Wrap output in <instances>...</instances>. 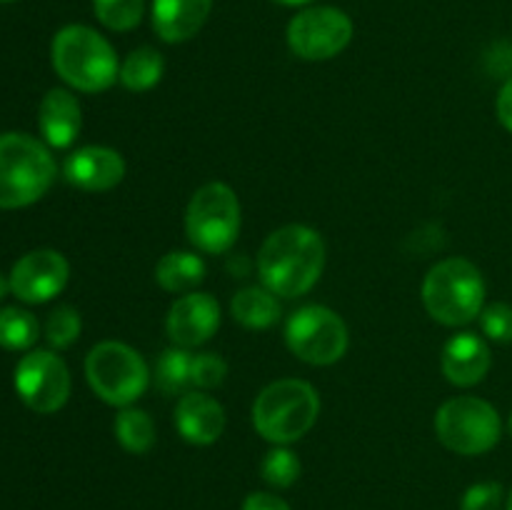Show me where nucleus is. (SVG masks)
<instances>
[{"label":"nucleus","instance_id":"1","mask_svg":"<svg viewBox=\"0 0 512 510\" xmlns=\"http://www.w3.org/2000/svg\"><path fill=\"white\" fill-rule=\"evenodd\" d=\"M325 268V243L308 225H283L265 238L258 275L270 293L300 298L310 293Z\"/></svg>","mask_w":512,"mask_h":510},{"label":"nucleus","instance_id":"2","mask_svg":"<svg viewBox=\"0 0 512 510\" xmlns=\"http://www.w3.org/2000/svg\"><path fill=\"white\" fill-rule=\"evenodd\" d=\"M53 68L80 93H103L118 80L120 65L113 45L88 25H65L50 45Z\"/></svg>","mask_w":512,"mask_h":510},{"label":"nucleus","instance_id":"3","mask_svg":"<svg viewBox=\"0 0 512 510\" xmlns=\"http://www.w3.org/2000/svg\"><path fill=\"white\" fill-rule=\"evenodd\" d=\"M423 303L430 318L450 328L473 323L485 308L483 273L465 258L440 260L423 280Z\"/></svg>","mask_w":512,"mask_h":510},{"label":"nucleus","instance_id":"4","mask_svg":"<svg viewBox=\"0 0 512 510\" xmlns=\"http://www.w3.org/2000/svg\"><path fill=\"white\" fill-rule=\"evenodd\" d=\"M320 413L318 390L298 378H283L260 390L253 403V428L268 443L288 445L303 438Z\"/></svg>","mask_w":512,"mask_h":510},{"label":"nucleus","instance_id":"5","mask_svg":"<svg viewBox=\"0 0 512 510\" xmlns=\"http://www.w3.org/2000/svg\"><path fill=\"white\" fill-rule=\"evenodd\" d=\"M55 160L40 140L25 133L0 135V208L33 205L53 185Z\"/></svg>","mask_w":512,"mask_h":510},{"label":"nucleus","instance_id":"6","mask_svg":"<svg viewBox=\"0 0 512 510\" xmlns=\"http://www.w3.org/2000/svg\"><path fill=\"white\" fill-rule=\"evenodd\" d=\"M85 378L100 400L128 408L148 390L150 370L138 350L118 340H105L85 358Z\"/></svg>","mask_w":512,"mask_h":510},{"label":"nucleus","instance_id":"7","mask_svg":"<svg viewBox=\"0 0 512 510\" xmlns=\"http://www.w3.org/2000/svg\"><path fill=\"white\" fill-rule=\"evenodd\" d=\"M185 233L198 250L220 255L233 248L240 233L238 195L225 183H205L185 210Z\"/></svg>","mask_w":512,"mask_h":510},{"label":"nucleus","instance_id":"8","mask_svg":"<svg viewBox=\"0 0 512 510\" xmlns=\"http://www.w3.org/2000/svg\"><path fill=\"white\" fill-rule=\"evenodd\" d=\"M435 435L458 455H483L500 443L503 423L488 400L458 395L440 405L435 415Z\"/></svg>","mask_w":512,"mask_h":510},{"label":"nucleus","instance_id":"9","mask_svg":"<svg viewBox=\"0 0 512 510\" xmlns=\"http://www.w3.org/2000/svg\"><path fill=\"white\" fill-rule=\"evenodd\" d=\"M290 353L310 365H333L348 350V325L325 305H303L285 325Z\"/></svg>","mask_w":512,"mask_h":510},{"label":"nucleus","instance_id":"10","mask_svg":"<svg viewBox=\"0 0 512 510\" xmlns=\"http://www.w3.org/2000/svg\"><path fill=\"white\" fill-rule=\"evenodd\" d=\"M353 40V20L345 10L313 5L288 23V45L303 60H330L343 53Z\"/></svg>","mask_w":512,"mask_h":510},{"label":"nucleus","instance_id":"11","mask_svg":"<svg viewBox=\"0 0 512 510\" xmlns=\"http://www.w3.org/2000/svg\"><path fill=\"white\" fill-rule=\"evenodd\" d=\"M15 390H18L20 400L35 413H55L68 403V365L50 350H33V353L23 355L15 368Z\"/></svg>","mask_w":512,"mask_h":510},{"label":"nucleus","instance_id":"12","mask_svg":"<svg viewBox=\"0 0 512 510\" xmlns=\"http://www.w3.org/2000/svg\"><path fill=\"white\" fill-rule=\"evenodd\" d=\"M70 278V265L63 253L50 248L30 250L10 270V290L23 303H48L63 293Z\"/></svg>","mask_w":512,"mask_h":510},{"label":"nucleus","instance_id":"13","mask_svg":"<svg viewBox=\"0 0 512 510\" xmlns=\"http://www.w3.org/2000/svg\"><path fill=\"white\" fill-rule=\"evenodd\" d=\"M220 328V305L210 293H185L175 300L165 318V330L178 348H198Z\"/></svg>","mask_w":512,"mask_h":510},{"label":"nucleus","instance_id":"14","mask_svg":"<svg viewBox=\"0 0 512 510\" xmlns=\"http://www.w3.org/2000/svg\"><path fill=\"white\" fill-rule=\"evenodd\" d=\"M63 175L85 193H105L125 178V160L118 150L105 145H85L65 158Z\"/></svg>","mask_w":512,"mask_h":510},{"label":"nucleus","instance_id":"15","mask_svg":"<svg viewBox=\"0 0 512 510\" xmlns=\"http://www.w3.org/2000/svg\"><path fill=\"white\" fill-rule=\"evenodd\" d=\"M175 428L193 445L215 443L225 430V408L205 390H190L175 405Z\"/></svg>","mask_w":512,"mask_h":510},{"label":"nucleus","instance_id":"16","mask_svg":"<svg viewBox=\"0 0 512 510\" xmlns=\"http://www.w3.org/2000/svg\"><path fill=\"white\" fill-rule=\"evenodd\" d=\"M440 365L450 383L458 388H473L480 380H485L493 358H490L488 343L480 335L458 333L445 343Z\"/></svg>","mask_w":512,"mask_h":510},{"label":"nucleus","instance_id":"17","mask_svg":"<svg viewBox=\"0 0 512 510\" xmlns=\"http://www.w3.org/2000/svg\"><path fill=\"white\" fill-rule=\"evenodd\" d=\"M213 0H153V28L165 43H185L210 18Z\"/></svg>","mask_w":512,"mask_h":510},{"label":"nucleus","instance_id":"18","mask_svg":"<svg viewBox=\"0 0 512 510\" xmlns=\"http://www.w3.org/2000/svg\"><path fill=\"white\" fill-rule=\"evenodd\" d=\"M38 123L48 145H53V148L73 145L80 133V125H83L78 98L65 88L48 90L45 98L40 100Z\"/></svg>","mask_w":512,"mask_h":510},{"label":"nucleus","instance_id":"19","mask_svg":"<svg viewBox=\"0 0 512 510\" xmlns=\"http://www.w3.org/2000/svg\"><path fill=\"white\" fill-rule=\"evenodd\" d=\"M203 280V258L190 250H170L155 265V283L168 293H193Z\"/></svg>","mask_w":512,"mask_h":510},{"label":"nucleus","instance_id":"20","mask_svg":"<svg viewBox=\"0 0 512 510\" xmlns=\"http://www.w3.org/2000/svg\"><path fill=\"white\" fill-rule=\"evenodd\" d=\"M230 315L235 323L245 325L250 330H265L270 325L278 323L280 318V303L275 293L268 288H258V285H248V288L238 290L230 300Z\"/></svg>","mask_w":512,"mask_h":510},{"label":"nucleus","instance_id":"21","mask_svg":"<svg viewBox=\"0 0 512 510\" xmlns=\"http://www.w3.org/2000/svg\"><path fill=\"white\" fill-rule=\"evenodd\" d=\"M165 73V60L163 55L158 53L150 45H143V48L130 50L128 58L120 63L118 80L123 83V88L133 90V93H145V90L155 88L160 83Z\"/></svg>","mask_w":512,"mask_h":510},{"label":"nucleus","instance_id":"22","mask_svg":"<svg viewBox=\"0 0 512 510\" xmlns=\"http://www.w3.org/2000/svg\"><path fill=\"white\" fill-rule=\"evenodd\" d=\"M115 440L123 445L128 453L145 455L155 445V423L145 410L140 408H123L115 415Z\"/></svg>","mask_w":512,"mask_h":510},{"label":"nucleus","instance_id":"23","mask_svg":"<svg viewBox=\"0 0 512 510\" xmlns=\"http://www.w3.org/2000/svg\"><path fill=\"white\" fill-rule=\"evenodd\" d=\"M190 365H193V355L185 348H173L163 350L155 363V383L163 390L165 395H185L190 383Z\"/></svg>","mask_w":512,"mask_h":510},{"label":"nucleus","instance_id":"24","mask_svg":"<svg viewBox=\"0 0 512 510\" xmlns=\"http://www.w3.org/2000/svg\"><path fill=\"white\" fill-rule=\"evenodd\" d=\"M38 320L23 308L0 310V345L8 350H28L38 340Z\"/></svg>","mask_w":512,"mask_h":510},{"label":"nucleus","instance_id":"25","mask_svg":"<svg viewBox=\"0 0 512 510\" xmlns=\"http://www.w3.org/2000/svg\"><path fill=\"white\" fill-rule=\"evenodd\" d=\"M93 13L108 30L128 33L143 20L145 0H93Z\"/></svg>","mask_w":512,"mask_h":510},{"label":"nucleus","instance_id":"26","mask_svg":"<svg viewBox=\"0 0 512 510\" xmlns=\"http://www.w3.org/2000/svg\"><path fill=\"white\" fill-rule=\"evenodd\" d=\"M260 473H263L265 483L273 485V488H290L300 478V460L290 448L275 445L273 450L265 453Z\"/></svg>","mask_w":512,"mask_h":510},{"label":"nucleus","instance_id":"27","mask_svg":"<svg viewBox=\"0 0 512 510\" xmlns=\"http://www.w3.org/2000/svg\"><path fill=\"white\" fill-rule=\"evenodd\" d=\"M80 330H83V320H80L78 310L73 305H58L45 323V338L53 348L63 350L78 340Z\"/></svg>","mask_w":512,"mask_h":510},{"label":"nucleus","instance_id":"28","mask_svg":"<svg viewBox=\"0 0 512 510\" xmlns=\"http://www.w3.org/2000/svg\"><path fill=\"white\" fill-rule=\"evenodd\" d=\"M228 375V363L218 353H198L193 355L190 365V383L198 390L218 388Z\"/></svg>","mask_w":512,"mask_h":510},{"label":"nucleus","instance_id":"29","mask_svg":"<svg viewBox=\"0 0 512 510\" xmlns=\"http://www.w3.org/2000/svg\"><path fill=\"white\" fill-rule=\"evenodd\" d=\"M480 328L495 343H512V305L490 303L480 313Z\"/></svg>","mask_w":512,"mask_h":510},{"label":"nucleus","instance_id":"30","mask_svg":"<svg viewBox=\"0 0 512 510\" xmlns=\"http://www.w3.org/2000/svg\"><path fill=\"white\" fill-rule=\"evenodd\" d=\"M500 505H503V485L485 480L465 490L460 510H500Z\"/></svg>","mask_w":512,"mask_h":510},{"label":"nucleus","instance_id":"31","mask_svg":"<svg viewBox=\"0 0 512 510\" xmlns=\"http://www.w3.org/2000/svg\"><path fill=\"white\" fill-rule=\"evenodd\" d=\"M243 510H290V505L285 503L283 498H278L275 493L258 490V493H250L248 498H245Z\"/></svg>","mask_w":512,"mask_h":510},{"label":"nucleus","instance_id":"32","mask_svg":"<svg viewBox=\"0 0 512 510\" xmlns=\"http://www.w3.org/2000/svg\"><path fill=\"white\" fill-rule=\"evenodd\" d=\"M495 110H498V120L503 123V128L512 133V78L500 88Z\"/></svg>","mask_w":512,"mask_h":510},{"label":"nucleus","instance_id":"33","mask_svg":"<svg viewBox=\"0 0 512 510\" xmlns=\"http://www.w3.org/2000/svg\"><path fill=\"white\" fill-rule=\"evenodd\" d=\"M273 3L285 5V8H300V5H310L313 0H273Z\"/></svg>","mask_w":512,"mask_h":510},{"label":"nucleus","instance_id":"34","mask_svg":"<svg viewBox=\"0 0 512 510\" xmlns=\"http://www.w3.org/2000/svg\"><path fill=\"white\" fill-rule=\"evenodd\" d=\"M8 290H10V280L0 273V300L5 298V293H8Z\"/></svg>","mask_w":512,"mask_h":510},{"label":"nucleus","instance_id":"35","mask_svg":"<svg viewBox=\"0 0 512 510\" xmlns=\"http://www.w3.org/2000/svg\"><path fill=\"white\" fill-rule=\"evenodd\" d=\"M508 510H512V493H510V498H508Z\"/></svg>","mask_w":512,"mask_h":510},{"label":"nucleus","instance_id":"36","mask_svg":"<svg viewBox=\"0 0 512 510\" xmlns=\"http://www.w3.org/2000/svg\"><path fill=\"white\" fill-rule=\"evenodd\" d=\"M508 425H510V433H512V413H510V420H508Z\"/></svg>","mask_w":512,"mask_h":510},{"label":"nucleus","instance_id":"37","mask_svg":"<svg viewBox=\"0 0 512 510\" xmlns=\"http://www.w3.org/2000/svg\"><path fill=\"white\" fill-rule=\"evenodd\" d=\"M0 3H10V0H0Z\"/></svg>","mask_w":512,"mask_h":510}]
</instances>
